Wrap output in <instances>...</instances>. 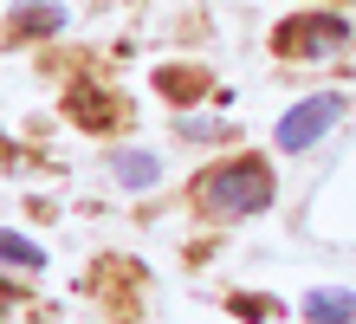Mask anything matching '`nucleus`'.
I'll return each mask as SVG.
<instances>
[{"label": "nucleus", "mask_w": 356, "mask_h": 324, "mask_svg": "<svg viewBox=\"0 0 356 324\" xmlns=\"http://www.w3.org/2000/svg\"><path fill=\"white\" fill-rule=\"evenodd\" d=\"M195 201L207 214H259V208H272V169L259 156H234L195 182Z\"/></svg>", "instance_id": "obj_1"}, {"label": "nucleus", "mask_w": 356, "mask_h": 324, "mask_svg": "<svg viewBox=\"0 0 356 324\" xmlns=\"http://www.w3.org/2000/svg\"><path fill=\"white\" fill-rule=\"evenodd\" d=\"M350 39V26L337 13H291L279 33H272V46H279L285 59H324V52H337Z\"/></svg>", "instance_id": "obj_2"}, {"label": "nucleus", "mask_w": 356, "mask_h": 324, "mask_svg": "<svg viewBox=\"0 0 356 324\" xmlns=\"http://www.w3.org/2000/svg\"><path fill=\"white\" fill-rule=\"evenodd\" d=\"M337 117H343V98H337V91H318V98H298V104H291V111L279 117V130H272V137H279L285 156H298V149H311V143H318Z\"/></svg>", "instance_id": "obj_3"}, {"label": "nucleus", "mask_w": 356, "mask_h": 324, "mask_svg": "<svg viewBox=\"0 0 356 324\" xmlns=\"http://www.w3.org/2000/svg\"><path fill=\"white\" fill-rule=\"evenodd\" d=\"M305 324H356V292L318 286V292L305 298Z\"/></svg>", "instance_id": "obj_4"}, {"label": "nucleus", "mask_w": 356, "mask_h": 324, "mask_svg": "<svg viewBox=\"0 0 356 324\" xmlns=\"http://www.w3.org/2000/svg\"><path fill=\"white\" fill-rule=\"evenodd\" d=\"M111 176H117L123 188H156V182H162V162L143 156V149H117V156H111Z\"/></svg>", "instance_id": "obj_5"}, {"label": "nucleus", "mask_w": 356, "mask_h": 324, "mask_svg": "<svg viewBox=\"0 0 356 324\" xmlns=\"http://www.w3.org/2000/svg\"><path fill=\"white\" fill-rule=\"evenodd\" d=\"M58 26H65V13H58V7H19V13H13V33H19V39H46V33H58Z\"/></svg>", "instance_id": "obj_6"}, {"label": "nucleus", "mask_w": 356, "mask_h": 324, "mask_svg": "<svg viewBox=\"0 0 356 324\" xmlns=\"http://www.w3.org/2000/svg\"><path fill=\"white\" fill-rule=\"evenodd\" d=\"M104 91H72V117L78 123H91V130H104V123H111L117 111H111V104H97Z\"/></svg>", "instance_id": "obj_7"}, {"label": "nucleus", "mask_w": 356, "mask_h": 324, "mask_svg": "<svg viewBox=\"0 0 356 324\" xmlns=\"http://www.w3.org/2000/svg\"><path fill=\"white\" fill-rule=\"evenodd\" d=\"M0 247H7V266H26V272L39 266V259H46V253H39V247L26 240V233H7V240H0Z\"/></svg>", "instance_id": "obj_8"}]
</instances>
